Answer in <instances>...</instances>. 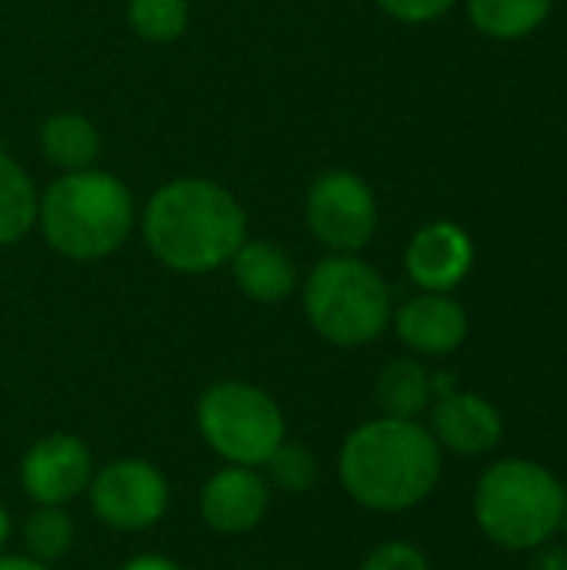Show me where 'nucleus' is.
Segmentation results:
<instances>
[{
	"label": "nucleus",
	"mask_w": 567,
	"mask_h": 570,
	"mask_svg": "<svg viewBox=\"0 0 567 570\" xmlns=\"http://www.w3.org/2000/svg\"><path fill=\"white\" fill-rule=\"evenodd\" d=\"M120 570H187V568H180L177 561H170V558H164V554H137V558H130V561H127Z\"/></svg>",
	"instance_id": "obj_25"
},
{
	"label": "nucleus",
	"mask_w": 567,
	"mask_h": 570,
	"mask_svg": "<svg viewBox=\"0 0 567 570\" xmlns=\"http://www.w3.org/2000/svg\"><path fill=\"white\" fill-rule=\"evenodd\" d=\"M87 498L100 524L124 534H140L164 521L170 484L157 464L144 458H117L94 471Z\"/></svg>",
	"instance_id": "obj_7"
},
{
	"label": "nucleus",
	"mask_w": 567,
	"mask_h": 570,
	"mask_svg": "<svg viewBox=\"0 0 567 570\" xmlns=\"http://www.w3.org/2000/svg\"><path fill=\"white\" fill-rule=\"evenodd\" d=\"M374 3L401 23H431L444 17L458 0H374Z\"/></svg>",
	"instance_id": "obj_23"
},
{
	"label": "nucleus",
	"mask_w": 567,
	"mask_h": 570,
	"mask_svg": "<svg viewBox=\"0 0 567 570\" xmlns=\"http://www.w3.org/2000/svg\"><path fill=\"white\" fill-rule=\"evenodd\" d=\"M94 454L77 434H47L20 461V488L33 504L67 508L87 494L94 478Z\"/></svg>",
	"instance_id": "obj_9"
},
{
	"label": "nucleus",
	"mask_w": 567,
	"mask_h": 570,
	"mask_svg": "<svg viewBox=\"0 0 567 570\" xmlns=\"http://www.w3.org/2000/svg\"><path fill=\"white\" fill-rule=\"evenodd\" d=\"M374 401L384 417H401V421H418L431 401V371L418 357H394L381 367L374 381Z\"/></svg>",
	"instance_id": "obj_15"
},
{
	"label": "nucleus",
	"mask_w": 567,
	"mask_h": 570,
	"mask_svg": "<svg viewBox=\"0 0 567 570\" xmlns=\"http://www.w3.org/2000/svg\"><path fill=\"white\" fill-rule=\"evenodd\" d=\"M338 478L348 498L368 511H411L441 481V444L424 424L381 414L344 438Z\"/></svg>",
	"instance_id": "obj_2"
},
{
	"label": "nucleus",
	"mask_w": 567,
	"mask_h": 570,
	"mask_svg": "<svg viewBox=\"0 0 567 570\" xmlns=\"http://www.w3.org/2000/svg\"><path fill=\"white\" fill-rule=\"evenodd\" d=\"M37 204L40 194L30 174L10 154L0 150V247H10L33 230Z\"/></svg>",
	"instance_id": "obj_18"
},
{
	"label": "nucleus",
	"mask_w": 567,
	"mask_h": 570,
	"mask_svg": "<svg viewBox=\"0 0 567 570\" xmlns=\"http://www.w3.org/2000/svg\"><path fill=\"white\" fill-rule=\"evenodd\" d=\"M561 531H565V541H567V508H565V521H561Z\"/></svg>",
	"instance_id": "obj_28"
},
{
	"label": "nucleus",
	"mask_w": 567,
	"mask_h": 570,
	"mask_svg": "<svg viewBox=\"0 0 567 570\" xmlns=\"http://www.w3.org/2000/svg\"><path fill=\"white\" fill-rule=\"evenodd\" d=\"M271 508V484L257 468L227 464L201 488V521L227 538L261 528Z\"/></svg>",
	"instance_id": "obj_10"
},
{
	"label": "nucleus",
	"mask_w": 567,
	"mask_h": 570,
	"mask_svg": "<svg viewBox=\"0 0 567 570\" xmlns=\"http://www.w3.org/2000/svg\"><path fill=\"white\" fill-rule=\"evenodd\" d=\"M475 267V244L471 234L454 220H431L424 224L408 250H404V271L408 277L428 291V294H448L454 291Z\"/></svg>",
	"instance_id": "obj_11"
},
{
	"label": "nucleus",
	"mask_w": 567,
	"mask_h": 570,
	"mask_svg": "<svg viewBox=\"0 0 567 570\" xmlns=\"http://www.w3.org/2000/svg\"><path fill=\"white\" fill-rule=\"evenodd\" d=\"M40 150L63 174L90 170L100 157V134L84 114L60 110L40 124Z\"/></svg>",
	"instance_id": "obj_16"
},
{
	"label": "nucleus",
	"mask_w": 567,
	"mask_h": 570,
	"mask_svg": "<svg viewBox=\"0 0 567 570\" xmlns=\"http://www.w3.org/2000/svg\"><path fill=\"white\" fill-rule=\"evenodd\" d=\"M0 570H50V564L33 561L30 554H0Z\"/></svg>",
	"instance_id": "obj_26"
},
{
	"label": "nucleus",
	"mask_w": 567,
	"mask_h": 570,
	"mask_svg": "<svg viewBox=\"0 0 567 570\" xmlns=\"http://www.w3.org/2000/svg\"><path fill=\"white\" fill-rule=\"evenodd\" d=\"M441 451L461 454V458H481L495 451L505 438V417L501 411L471 391H454L431 407V428Z\"/></svg>",
	"instance_id": "obj_12"
},
{
	"label": "nucleus",
	"mask_w": 567,
	"mask_h": 570,
	"mask_svg": "<svg viewBox=\"0 0 567 570\" xmlns=\"http://www.w3.org/2000/svg\"><path fill=\"white\" fill-rule=\"evenodd\" d=\"M555 0H468V17L491 40H521L551 17Z\"/></svg>",
	"instance_id": "obj_17"
},
{
	"label": "nucleus",
	"mask_w": 567,
	"mask_h": 570,
	"mask_svg": "<svg viewBox=\"0 0 567 570\" xmlns=\"http://www.w3.org/2000/svg\"><path fill=\"white\" fill-rule=\"evenodd\" d=\"M77 538L74 518L60 504H37L23 521V544L33 561L53 564L70 554Z\"/></svg>",
	"instance_id": "obj_19"
},
{
	"label": "nucleus",
	"mask_w": 567,
	"mask_h": 570,
	"mask_svg": "<svg viewBox=\"0 0 567 570\" xmlns=\"http://www.w3.org/2000/svg\"><path fill=\"white\" fill-rule=\"evenodd\" d=\"M304 314L334 347H364L391 324V287L358 254H331L304 281Z\"/></svg>",
	"instance_id": "obj_5"
},
{
	"label": "nucleus",
	"mask_w": 567,
	"mask_h": 570,
	"mask_svg": "<svg viewBox=\"0 0 567 570\" xmlns=\"http://www.w3.org/2000/svg\"><path fill=\"white\" fill-rule=\"evenodd\" d=\"M531 570H567V548H555L551 541L535 551Z\"/></svg>",
	"instance_id": "obj_24"
},
{
	"label": "nucleus",
	"mask_w": 567,
	"mask_h": 570,
	"mask_svg": "<svg viewBox=\"0 0 567 570\" xmlns=\"http://www.w3.org/2000/svg\"><path fill=\"white\" fill-rule=\"evenodd\" d=\"M264 468H267V484H271L274 491H281V494L301 498V494H307V491L317 484V458H314V451L304 448V444L284 441V444L271 454V461H267Z\"/></svg>",
	"instance_id": "obj_21"
},
{
	"label": "nucleus",
	"mask_w": 567,
	"mask_h": 570,
	"mask_svg": "<svg viewBox=\"0 0 567 570\" xmlns=\"http://www.w3.org/2000/svg\"><path fill=\"white\" fill-rule=\"evenodd\" d=\"M127 20L137 37L170 43L190 23V0H127Z\"/></svg>",
	"instance_id": "obj_20"
},
{
	"label": "nucleus",
	"mask_w": 567,
	"mask_h": 570,
	"mask_svg": "<svg viewBox=\"0 0 567 570\" xmlns=\"http://www.w3.org/2000/svg\"><path fill=\"white\" fill-rule=\"evenodd\" d=\"M227 267L237 291L254 304H284L297 291V267L291 254L271 240H244Z\"/></svg>",
	"instance_id": "obj_14"
},
{
	"label": "nucleus",
	"mask_w": 567,
	"mask_h": 570,
	"mask_svg": "<svg viewBox=\"0 0 567 570\" xmlns=\"http://www.w3.org/2000/svg\"><path fill=\"white\" fill-rule=\"evenodd\" d=\"M391 324H394L401 344L421 357H448L468 337V314L448 294L421 291L418 297L404 301L391 314Z\"/></svg>",
	"instance_id": "obj_13"
},
{
	"label": "nucleus",
	"mask_w": 567,
	"mask_h": 570,
	"mask_svg": "<svg viewBox=\"0 0 567 570\" xmlns=\"http://www.w3.org/2000/svg\"><path fill=\"white\" fill-rule=\"evenodd\" d=\"M304 217L331 254H358L378 230V197L354 170H324L307 190Z\"/></svg>",
	"instance_id": "obj_8"
},
{
	"label": "nucleus",
	"mask_w": 567,
	"mask_h": 570,
	"mask_svg": "<svg viewBox=\"0 0 567 570\" xmlns=\"http://www.w3.org/2000/svg\"><path fill=\"white\" fill-rule=\"evenodd\" d=\"M361 570H431L424 551L411 541H384L378 544L364 561Z\"/></svg>",
	"instance_id": "obj_22"
},
{
	"label": "nucleus",
	"mask_w": 567,
	"mask_h": 570,
	"mask_svg": "<svg viewBox=\"0 0 567 570\" xmlns=\"http://www.w3.org/2000/svg\"><path fill=\"white\" fill-rule=\"evenodd\" d=\"M197 431L221 461L241 468H264L287 441L281 404L247 381L211 384L197 401Z\"/></svg>",
	"instance_id": "obj_6"
},
{
	"label": "nucleus",
	"mask_w": 567,
	"mask_h": 570,
	"mask_svg": "<svg viewBox=\"0 0 567 570\" xmlns=\"http://www.w3.org/2000/svg\"><path fill=\"white\" fill-rule=\"evenodd\" d=\"M137 220L127 184L107 170L57 177L37 204L43 240L70 261H100L124 247Z\"/></svg>",
	"instance_id": "obj_3"
},
{
	"label": "nucleus",
	"mask_w": 567,
	"mask_h": 570,
	"mask_svg": "<svg viewBox=\"0 0 567 570\" xmlns=\"http://www.w3.org/2000/svg\"><path fill=\"white\" fill-rule=\"evenodd\" d=\"M10 531H13V521H10L7 504L0 501V554H3V548H7V541H10Z\"/></svg>",
	"instance_id": "obj_27"
},
{
	"label": "nucleus",
	"mask_w": 567,
	"mask_h": 570,
	"mask_svg": "<svg viewBox=\"0 0 567 570\" xmlns=\"http://www.w3.org/2000/svg\"><path fill=\"white\" fill-rule=\"evenodd\" d=\"M140 230L164 267L177 274H211L227 267L247 240V214L224 184L177 177L150 194Z\"/></svg>",
	"instance_id": "obj_1"
},
{
	"label": "nucleus",
	"mask_w": 567,
	"mask_h": 570,
	"mask_svg": "<svg viewBox=\"0 0 567 570\" xmlns=\"http://www.w3.org/2000/svg\"><path fill=\"white\" fill-rule=\"evenodd\" d=\"M565 484L538 461L501 458L475 488L471 511L481 534L505 551H538L565 521Z\"/></svg>",
	"instance_id": "obj_4"
}]
</instances>
